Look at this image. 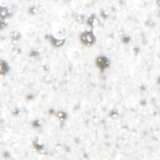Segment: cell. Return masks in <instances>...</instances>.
<instances>
[{
    "label": "cell",
    "instance_id": "cell-6",
    "mask_svg": "<svg viewBox=\"0 0 160 160\" xmlns=\"http://www.w3.org/2000/svg\"><path fill=\"white\" fill-rule=\"evenodd\" d=\"M92 34H93V36H95L96 38L101 37L103 35V29L99 26H96V27H94V29H93Z\"/></svg>",
    "mask_w": 160,
    "mask_h": 160
},
{
    "label": "cell",
    "instance_id": "cell-2",
    "mask_svg": "<svg viewBox=\"0 0 160 160\" xmlns=\"http://www.w3.org/2000/svg\"><path fill=\"white\" fill-rule=\"evenodd\" d=\"M22 36L26 39V40H32L37 36V33H38V29L37 27L31 25V24H27L26 25L23 29H22Z\"/></svg>",
    "mask_w": 160,
    "mask_h": 160
},
{
    "label": "cell",
    "instance_id": "cell-1",
    "mask_svg": "<svg viewBox=\"0 0 160 160\" xmlns=\"http://www.w3.org/2000/svg\"><path fill=\"white\" fill-rule=\"evenodd\" d=\"M68 27L65 24H63L62 22H59V23H55L52 26L51 29V33L52 36L56 39V40H64L67 36H68Z\"/></svg>",
    "mask_w": 160,
    "mask_h": 160
},
{
    "label": "cell",
    "instance_id": "cell-4",
    "mask_svg": "<svg viewBox=\"0 0 160 160\" xmlns=\"http://www.w3.org/2000/svg\"><path fill=\"white\" fill-rule=\"evenodd\" d=\"M133 4L137 11H144L149 8L151 0H134Z\"/></svg>",
    "mask_w": 160,
    "mask_h": 160
},
{
    "label": "cell",
    "instance_id": "cell-7",
    "mask_svg": "<svg viewBox=\"0 0 160 160\" xmlns=\"http://www.w3.org/2000/svg\"><path fill=\"white\" fill-rule=\"evenodd\" d=\"M9 46H10V44L7 43V41H2V43L0 44V48H1L2 50H8Z\"/></svg>",
    "mask_w": 160,
    "mask_h": 160
},
{
    "label": "cell",
    "instance_id": "cell-5",
    "mask_svg": "<svg viewBox=\"0 0 160 160\" xmlns=\"http://www.w3.org/2000/svg\"><path fill=\"white\" fill-rule=\"evenodd\" d=\"M58 17L61 22H65L71 18V11L68 9H61L58 12Z\"/></svg>",
    "mask_w": 160,
    "mask_h": 160
},
{
    "label": "cell",
    "instance_id": "cell-8",
    "mask_svg": "<svg viewBox=\"0 0 160 160\" xmlns=\"http://www.w3.org/2000/svg\"><path fill=\"white\" fill-rule=\"evenodd\" d=\"M9 5V0H0V7L1 8H6Z\"/></svg>",
    "mask_w": 160,
    "mask_h": 160
},
{
    "label": "cell",
    "instance_id": "cell-9",
    "mask_svg": "<svg viewBox=\"0 0 160 160\" xmlns=\"http://www.w3.org/2000/svg\"><path fill=\"white\" fill-rule=\"evenodd\" d=\"M9 117H10V114L8 112H4L3 113V118H4V119H8Z\"/></svg>",
    "mask_w": 160,
    "mask_h": 160
},
{
    "label": "cell",
    "instance_id": "cell-3",
    "mask_svg": "<svg viewBox=\"0 0 160 160\" xmlns=\"http://www.w3.org/2000/svg\"><path fill=\"white\" fill-rule=\"evenodd\" d=\"M80 58H81V51L78 48L72 47L71 49H69V51L67 52V59L72 62H75L79 60Z\"/></svg>",
    "mask_w": 160,
    "mask_h": 160
}]
</instances>
